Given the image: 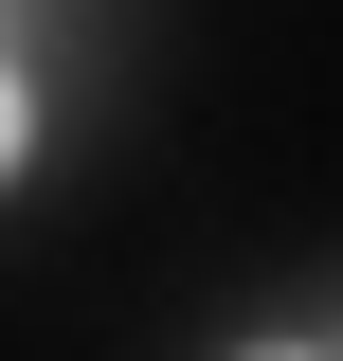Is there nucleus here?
I'll list each match as a JSON object with an SVG mask.
<instances>
[{"label": "nucleus", "mask_w": 343, "mask_h": 361, "mask_svg": "<svg viewBox=\"0 0 343 361\" xmlns=\"http://www.w3.org/2000/svg\"><path fill=\"white\" fill-rule=\"evenodd\" d=\"M0 163H18V73H0Z\"/></svg>", "instance_id": "obj_1"}]
</instances>
